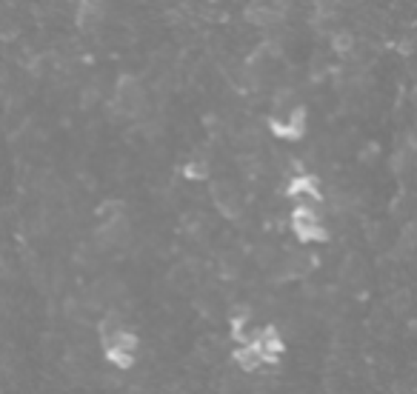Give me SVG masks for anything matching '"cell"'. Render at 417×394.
Here are the masks:
<instances>
[{"label": "cell", "instance_id": "1", "mask_svg": "<svg viewBox=\"0 0 417 394\" xmlns=\"http://www.w3.org/2000/svg\"><path fill=\"white\" fill-rule=\"evenodd\" d=\"M100 345H103V354L114 365L129 368L134 363V354H137V334L117 325V323H109L100 328Z\"/></svg>", "mask_w": 417, "mask_h": 394}, {"label": "cell", "instance_id": "2", "mask_svg": "<svg viewBox=\"0 0 417 394\" xmlns=\"http://www.w3.org/2000/svg\"><path fill=\"white\" fill-rule=\"evenodd\" d=\"M291 228H294L297 240H303V243H314L323 237V223H320L317 211L306 208V206H297L291 211Z\"/></svg>", "mask_w": 417, "mask_h": 394}, {"label": "cell", "instance_id": "3", "mask_svg": "<svg viewBox=\"0 0 417 394\" xmlns=\"http://www.w3.org/2000/svg\"><path fill=\"white\" fill-rule=\"evenodd\" d=\"M248 340L257 348V354H260L263 363H274L283 354V340H280V334L274 328H263L260 334H251Z\"/></svg>", "mask_w": 417, "mask_h": 394}, {"label": "cell", "instance_id": "4", "mask_svg": "<svg viewBox=\"0 0 417 394\" xmlns=\"http://www.w3.org/2000/svg\"><path fill=\"white\" fill-rule=\"evenodd\" d=\"M288 197L297 203V206H306V208H314L320 203V188H317V180L308 177V174H300L291 188H288Z\"/></svg>", "mask_w": 417, "mask_h": 394}]
</instances>
